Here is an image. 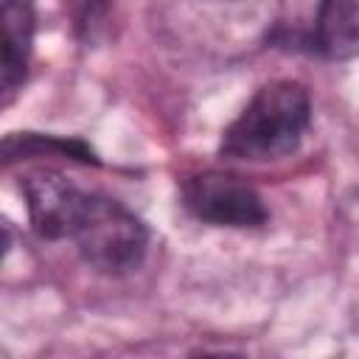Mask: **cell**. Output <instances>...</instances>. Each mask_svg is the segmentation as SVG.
Here are the masks:
<instances>
[{"label":"cell","instance_id":"obj_4","mask_svg":"<svg viewBox=\"0 0 359 359\" xmlns=\"http://www.w3.org/2000/svg\"><path fill=\"white\" fill-rule=\"evenodd\" d=\"M31 224L42 238H70L87 191L53 171H34L22 180Z\"/></svg>","mask_w":359,"mask_h":359},{"label":"cell","instance_id":"obj_5","mask_svg":"<svg viewBox=\"0 0 359 359\" xmlns=\"http://www.w3.org/2000/svg\"><path fill=\"white\" fill-rule=\"evenodd\" d=\"M317 48L334 62L359 56V0H320Z\"/></svg>","mask_w":359,"mask_h":359},{"label":"cell","instance_id":"obj_6","mask_svg":"<svg viewBox=\"0 0 359 359\" xmlns=\"http://www.w3.org/2000/svg\"><path fill=\"white\" fill-rule=\"evenodd\" d=\"M34 39V14L25 0H3V90L6 98L22 84Z\"/></svg>","mask_w":359,"mask_h":359},{"label":"cell","instance_id":"obj_3","mask_svg":"<svg viewBox=\"0 0 359 359\" xmlns=\"http://www.w3.org/2000/svg\"><path fill=\"white\" fill-rule=\"evenodd\" d=\"M182 196L196 219L219 227H258L266 222V208L258 191L233 174H196L185 182Z\"/></svg>","mask_w":359,"mask_h":359},{"label":"cell","instance_id":"obj_1","mask_svg":"<svg viewBox=\"0 0 359 359\" xmlns=\"http://www.w3.org/2000/svg\"><path fill=\"white\" fill-rule=\"evenodd\" d=\"M311 104L297 81H272L261 87L244 112L224 129L222 154L233 160L266 163L292 154L309 129Z\"/></svg>","mask_w":359,"mask_h":359},{"label":"cell","instance_id":"obj_2","mask_svg":"<svg viewBox=\"0 0 359 359\" xmlns=\"http://www.w3.org/2000/svg\"><path fill=\"white\" fill-rule=\"evenodd\" d=\"M70 241H76L81 258L93 269L104 275H126L140 266L149 247V230L121 202L87 194Z\"/></svg>","mask_w":359,"mask_h":359}]
</instances>
